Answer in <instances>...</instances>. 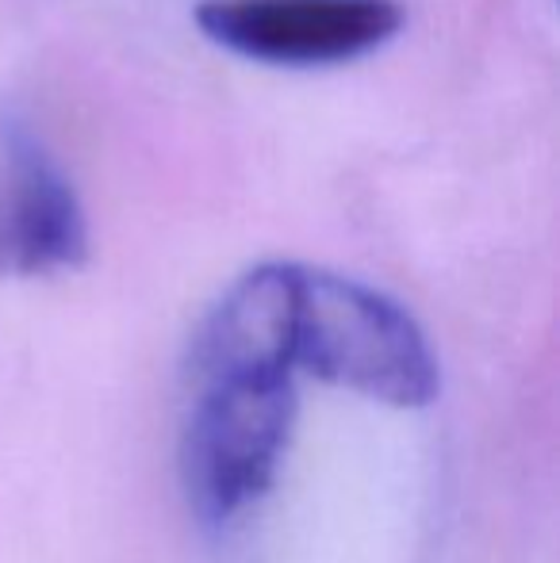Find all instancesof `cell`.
Instances as JSON below:
<instances>
[{
  "label": "cell",
  "instance_id": "cell-1",
  "mask_svg": "<svg viewBox=\"0 0 560 563\" xmlns=\"http://www.w3.org/2000/svg\"><path fill=\"white\" fill-rule=\"evenodd\" d=\"M292 364L399 410L430 407L441 391L419 322L384 291L327 268L299 265Z\"/></svg>",
  "mask_w": 560,
  "mask_h": 563
},
{
  "label": "cell",
  "instance_id": "cell-2",
  "mask_svg": "<svg viewBox=\"0 0 560 563\" xmlns=\"http://www.w3.org/2000/svg\"><path fill=\"white\" fill-rule=\"evenodd\" d=\"M292 418V376L193 387V410L180 438V479L204 521H231L273 487Z\"/></svg>",
  "mask_w": 560,
  "mask_h": 563
},
{
  "label": "cell",
  "instance_id": "cell-3",
  "mask_svg": "<svg viewBox=\"0 0 560 563\" xmlns=\"http://www.w3.org/2000/svg\"><path fill=\"white\" fill-rule=\"evenodd\" d=\"M196 27L223 51L281 69L345 66L404 27L396 0H204Z\"/></svg>",
  "mask_w": 560,
  "mask_h": 563
},
{
  "label": "cell",
  "instance_id": "cell-4",
  "mask_svg": "<svg viewBox=\"0 0 560 563\" xmlns=\"http://www.w3.org/2000/svg\"><path fill=\"white\" fill-rule=\"evenodd\" d=\"M89 257L74 185L20 112L0 115V276L43 280Z\"/></svg>",
  "mask_w": 560,
  "mask_h": 563
},
{
  "label": "cell",
  "instance_id": "cell-5",
  "mask_svg": "<svg viewBox=\"0 0 560 563\" xmlns=\"http://www.w3.org/2000/svg\"><path fill=\"white\" fill-rule=\"evenodd\" d=\"M296 296L299 265L292 261H270L242 273L196 330L188 353L193 387L292 376Z\"/></svg>",
  "mask_w": 560,
  "mask_h": 563
}]
</instances>
